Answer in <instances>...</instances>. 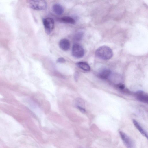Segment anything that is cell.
Masks as SVG:
<instances>
[{
	"instance_id": "1",
	"label": "cell",
	"mask_w": 148,
	"mask_h": 148,
	"mask_svg": "<svg viewBox=\"0 0 148 148\" xmlns=\"http://www.w3.org/2000/svg\"><path fill=\"white\" fill-rule=\"evenodd\" d=\"M96 56L101 60H106L110 59L113 56L112 49L109 47L103 45L98 47L95 51Z\"/></svg>"
},
{
	"instance_id": "2",
	"label": "cell",
	"mask_w": 148,
	"mask_h": 148,
	"mask_svg": "<svg viewBox=\"0 0 148 148\" xmlns=\"http://www.w3.org/2000/svg\"><path fill=\"white\" fill-rule=\"evenodd\" d=\"M29 4L31 8L38 10H44L47 7V2L44 0L30 1Z\"/></svg>"
},
{
	"instance_id": "3",
	"label": "cell",
	"mask_w": 148,
	"mask_h": 148,
	"mask_svg": "<svg viewBox=\"0 0 148 148\" xmlns=\"http://www.w3.org/2000/svg\"><path fill=\"white\" fill-rule=\"evenodd\" d=\"M121 137L127 148H136V145L134 140L123 132H119Z\"/></svg>"
},
{
	"instance_id": "4",
	"label": "cell",
	"mask_w": 148,
	"mask_h": 148,
	"mask_svg": "<svg viewBox=\"0 0 148 148\" xmlns=\"http://www.w3.org/2000/svg\"><path fill=\"white\" fill-rule=\"evenodd\" d=\"M84 51L82 46L78 44L73 45L72 49V54L74 57L81 58L84 56Z\"/></svg>"
},
{
	"instance_id": "5",
	"label": "cell",
	"mask_w": 148,
	"mask_h": 148,
	"mask_svg": "<svg viewBox=\"0 0 148 148\" xmlns=\"http://www.w3.org/2000/svg\"><path fill=\"white\" fill-rule=\"evenodd\" d=\"M43 22L46 33L49 34L54 28V22L53 20L51 18L48 17L43 19Z\"/></svg>"
},
{
	"instance_id": "6",
	"label": "cell",
	"mask_w": 148,
	"mask_h": 148,
	"mask_svg": "<svg viewBox=\"0 0 148 148\" xmlns=\"http://www.w3.org/2000/svg\"><path fill=\"white\" fill-rule=\"evenodd\" d=\"M74 105L82 112H85V103L84 101L82 98H78L76 99L73 102Z\"/></svg>"
},
{
	"instance_id": "7",
	"label": "cell",
	"mask_w": 148,
	"mask_h": 148,
	"mask_svg": "<svg viewBox=\"0 0 148 148\" xmlns=\"http://www.w3.org/2000/svg\"><path fill=\"white\" fill-rule=\"evenodd\" d=\"M136 96L138 101L144 103H148V95L144 92L139 91L136 92Z\"/></svg>"
},
{
	"instance_id": "8",
	"label": "cell",
	"mask_w": 148,
	"mask_h": 148,
	"mask_svg": "<svg viewBox=\"0 0 148 148\" xmlns=\"http://www.w3.org/2000/svg\"><path fill=\"white\" fill-rule=\"evenodd\" d=\"M60 47L63 51H66L70 47V44L69 40L66 39H61L59 43Z\"/></svg>"
},
{
	"instance_id": "9",
	"label": "cell",
	"mask_w": 148,
	"mask_h": 148,
	"mask_svg": "<svg viewBox=\"0 0 148 148\" xmlns=\"http://www.w3.org/2000/svg\"><path fill=\"white\" fill-rule=\"evenodd\" d=\"M52 9L54 13L58 15H62L64 12L63 7L58 3L54 4L53 6Z\"/></svg>"
},
{
	"instance_id": "10",
	"label": "cell",
	"mask_w": 148,
	"mask_h": 148,
	"mask_svg": "<svg viewBox=\"0 0 148 148\" xmlns=\"http://www.w3.org/2000/svg\"><path fill=\"white\" fill-rule=\"evenodd\" d=\"M111 73V71L108 69H104L99 73L98 75L100 78L103 79L108 78Z\"/></svg>"
},
{
	"instance_id": "11",
	"label": "cell",
	"mask_w": 148,
	"mask_h": 148,
	"mask_svg": "<svg viewBox=\"0 0 148 148\" xmlns=\"http://www.w3.org/2000/svg\"><path fill=\"white\" fill-rule=\"evenodd\" d=\"M133 121L134 126L139 131L141 134L147 138L148 135L147 133L141 126L134 119L133 120Z\"/></svg>"
},
{
	"instance_id": "12",
	"label": "cell",
	"mask_w": 148,
	"mask_h": 148,
	"mask_svg": "<svg viewBox=\"0 0 148 148\" xmlns=\"http://www.w3.org/2000/svg\"><path fill=\"white\" fill-rule=\"evenodd\" d=\"M76 65L77 66L83 70L89 71L90 70V67L86 62H80L77 63Z\"/></svg>"
},
{
	"instance_id": "13",
	"label": "cell",
	"mask_w": 148,
	"mask_h": 148,
	"mask_svg": "<svg viewBox=\"0 0 148 148\" xmlns=\"http://www.w3.org/2000/svg\"><path fill=\"white\" fill-rule=\"evenodd\" d=\"M62 22L66 23L74 24L75 22V20L72 17L70 16H65L60 19Z\"/></svg>"
},
{
	"instance_id": "14",
	"label": "cell",
	"mask_w": 148,
	"mask_h": 148,
	"mask_svg": "<svg viewBox=\"0 0 148 148\" xmlns=\"http://www.w3.org/2000/svg\"><path fill=\"white\" fill-rule=\"evenodd\" d=\"M84 33L83 32L80 31L78 32L75 35V40L77 41H79L82 39Z\"/></svg>"
},
{
	"instance_id": "15",
	"label": "cell",
	"mask_w": 148,
	"mask_h": 148,
	"mask_svg": "<svg viewBox=\"0 0 148 148\" xmlns=\"http://www.w3.org/2000/svg\"><path fill=\"white\" fill-rule=\"evenodd\" d=\"M65 62V59L62 57L58 58L57 60V62L59 63H63Z\"/></svg>"
},
{
	"instance_id": "16",
	"label": "cell",
	"mask_w": 148,
	"mask_h": 148,
	"mask_svg": "<svg viewBox=\"0 0 148 148\" xmlns=\"http://www.w3.org/2000/svg\"><path fill=\"white\" fill-rule=\"evenodd\" d=\"M118 86L121 89H123L125 88V85L122 84H118Z\"/></svg>"
},
{
	"instance_id": "17",
	"label": "cell",
	"mask_w": 148,
	"mask_h": 148,
	"mask_svg": "<svg viewBox=\"0 0 148 148\" xmlns=\"http://www.w3.org/2000/svg\"><path fill=\"white\" fill-rule=\"evenodd\" d=\"M79 77V74L77 72H75L74 75V78L75 80H77Z\"/></svg>"
}]
</instances>
